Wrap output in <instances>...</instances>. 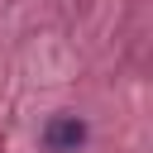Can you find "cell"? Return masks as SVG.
<instances>
[{"mask_svg":"<svg viewBox=\"0 0 153 153\" xmlns=\"http://www.w3.org/2000/svg\"><path fill=\"white\" fill-rule=\"evenodd\" d=\"M81 139H86V124H81L76 115H57V120H48V129H43L48 153H76Z\"/></svg>","mask_w":153,"mask_h":153,"instance_id":"6da1fadb","label":"cell"}]
</instances>
